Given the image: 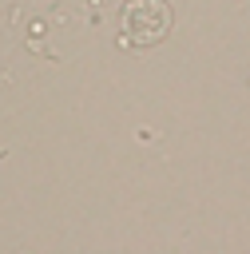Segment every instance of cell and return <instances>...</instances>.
Wrapping results in <instances>:
<instances>
[{
	"label": "cell",
	"mask_w": 250,
	"mask_h": 254,
	"mask_svg": "<svg viewBox=\"0 0 250 254\" xmlns=\"http://www.w3.org/2000/svg\"><path fill=\"white\" fill-rule=\"evenodd\" d=\"M171 32V8L167 0H131L123 8V40L135 48H151L167 40Z\"/></svg>",
	"instance_id": "1"
}]
</instances>
